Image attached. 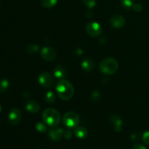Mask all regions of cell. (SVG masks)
Instances as JSON below:
<instances>
[{"label":"cell","mask_w":149,"mask_h":149,"mask_svg":"<svg viewBox=\"0 0 149 149\" xmlns=\"http://www.w3.org/2000/svg\"><path fill=\"white\" fill-rule=\"evenodd\" d=\"M63 123L68 128L77 127L79 123V116L75 112H67L63 117Z\"/></svg>","instance_id":"cell-4"},{"label":"cell","mask_w":149,"mask_h":149,"mask_svg":"<svg viewBox=\"0 0 149 149\" xmlns=\"http://www.w3.org/2000/svg\"><path fill=\"white\" fill-rule=\"evenodd\" d=\"M130 149H146V148L141 144H136V145H134Z\"/></svg>","instance_id":"cell-27"},{"label":"cell","mask_w":149,"mask_h":149,"mask_svg":"<svg viewBox=\"0 0 149 149\" xmlns=\"http://www.w3.org/2000/svg\"><path fill=\"white\" fill-rule=\"evenodd\" d=\"M83 3L88 8H93L96 5V0H82Z\"/></svg>","instance_id":"cell-22"},{"label":"cell","mask_w":149,"mask_h":149,"mask_svg":"<svg viewBox=\"0 0 149 149\" xmlns=\"http://www.w3.org/2000/svg\"><path fill=\"white\" fill-rule=\"evenodd\" d=\"M81 68H82L84 71L90 72V71H93V68H94V62H93V60L90 59V58H84L82 61V62H81Z\"/></svg>","instance_id":"cell-14"},{"label":"cell","mask_w":149,"mask_h":149,"mask_svg":"<svg viewBox=\"0 0 149 149\" xmlns=\"http://www.w3.org/2000/svg\"><path fill=\"white\" fill-rule=\"evenodd\" d=\"M120 4L125 10H130L134 5L132 0H120Z\"/></svg>","instance_id":"cell-19"},{"label":"cell","mask_w":149,"mask_h":149,"mask_svg":"<svg viewBox=\"0 0 149 149\" xmlns=\"http://www.w3.org/2000/svg\"><path fill=\"white\" fill-rule=\"evenodd\" d=\"M63 132L64 131L63 130L62 128H54V129L50 130L49 131V138L54 141H58L63 138Z\"/></svg>","instance_id":"cell-10"},{"label":"cell","mask_w":149,"mask_h":149,"mask_svg":"<svg viewBox=\"0 0 149 149\" xmlns=\"http://www.w3.org/2000/svg\"><path fill=\"white\" fill-rule=\"evenodd\" d=\"M53 74L56 78L59 79H64L67 77V71L63 65H58L54 68Z\"/></svg>","instance_id":"cell-12"},{"label":"cell","mask_w":149,"mask_h":149,"mask_svg":"<svg viewBox=\"0 0 149 149\" xmlns=\"http://www.w3.org/2000/svg\"><path fill=\"white\" fill-rule=\"evenodd\" d=\"M56 92L58 96L63 100H71L74 94V89L70 81L64 79H60L56 85Z\"/></svg>","instance_id":"cell-1"},{"label":"cell","mask_w":149,"mask_h":149,"mask_svg":"<svg viewBox=\"0 0 149 149\" xmlns=\"http://www.w3.org/2000/svg\"><path fill=\"white\" fill-rule=\"evenodd\" d=\"M63 136L65 139H71V137H72V132L70 130H66L64 131Z\"/></svg>","instance_id":"cell-25"},{"label":"cell","mask_w":149,"mask_h":149,"mask_svg":"<svg viewBox=\"0 0 149 149\" xmlns=\"http://www.w3.org/2000/svg\"><path fill=\"white\" fill-rule=\"evenodd\" d=\"M110 122L114 127L116 132H119L122 129V120L118 115L113 114L110 116Z\"/></svg>","instance_id":"cell-11"},{"label":"cell","mask_w":149,"mask_h":149,"mask_svg":"<svg viewBox=\"0 0 149 149\" xmlns=\"http://www.w3.org/2000/svg\"><path fill=\"white\" fill-rule=\"evenodd\" d=\"M143 141L147 145H149V131H146L143 135Z\"/></svg>","instance_id":"cell-24"},{"label":"cell","mask_w":149,"mask_h":149,"mask_svg":"<svg viewBox=\"0 0 149 149\" xmlns=\"http://www.w3.org/2000/svg\"><path fill=\"white\" fill-rule=\"evenodd\" d=\"M42 119L45 123L49 127H56L61 121V114L58 111L54 109H45L42 113Z\"/></svg>","instance_id":"cell-3"},{"label":"cell","mask_w":149,"mask_h":149,"mask_svg":"<svg viewBox=\"0 0 149 149\" xmlns=\"http://www.w3.org/2000/svg\"><path fill=\"white\" fill-rule=\"evenodd\" d=\"M0 111H1V105H0Z\"/></svg>","instance_id":"cell-28"},{"label":"cell","mask_w":149,"mask_h":149,"mask_svg":"<svg viewBox=\"0 0 149 149\" xmlns=\"http://www.w3.org/2000/svg\"><path fill=\"white\" fill-rule=\"evenodd\" d=\"M86 32L93 37H97L102 33V27L97 22H90L86 26Z\"/></svg>","instance_id":"cell-6"},{"label":"cell","mask_w":149,"mask_h":149,"mask_svg":"<svg viewBox=\"0 0 149 149\" xmlns=\"http://www.w3.org/2000/svg\"><path fill=\"white\" fill-rule=\"evenodd\" d=\"M39 84L45 88H50L54 84V79L50 74L47 72L41 73L38 77Z\"/></svg>","instance_id":"cell-5"},{"label":"cell","mask_w":149,"mask_h":149,"mask_svg":"<svg viewBox=\"0 0 149 149\" xmlns=\"http://www.w3.org/2000/svg\"><path fill=\"white\" fill-rule=\"evenodd\" d=\"M132 8L134 9V10H135V12H141V10H143V6L142 4H140V3H137V4H134Z\"/></svg>","instance_id":"cell-26"},{"label":"cell","mask_w":149,"mask_h":149,"mask_svg":"<svg viewBox=\"0 0 149 149\" xmlns=\"http://www.w3.org/2000/svg\"><path fill=\"white\" fill-rule=\"evenodd\" d=\"M36 129L39 132H45L47 131V126L45 124L42 123V122H38L36 125Z\"/></svg>","instance_id":"cell-21"},{"label":"cell","mask_w":149,"mask_h":149,"mask_svg":"<svg viewBox=\"0 0 149 149\" xmlns=\"http://www.w3.org/2000/svg\"><path fill=\"white\" fill-rule=\"evenodd\" d=\"M74 135L80 139L85 138L87 136V130L84 127H77L74 130Z\"/></svg>","instance_id":"cell-15"},{"label":"cell","mask_w":149,"mask_h":149,"mask_svg":"<svg viewBox=\"0 0 149 149\" xmlns=\"http://www.w3.org/2000/svg\"><path fill=\"white\" fill-rule=\"evenodd\" d=\"M45 100L48 104H52L55 100V95L52 91H48L45 95Z\"/></svg>","instance_id":"cell-18"},{"label":"cell","mask_w":149,"mask_h":149,"mask_svg":"<svg viewBox=\"0 0 149 149\" xmlns=\"http://www.w3.org/2000/svg\"><path fill=\"white\" fill-rule=\"evenodd\" d=\"M119 64L116 59L111 57H107L100 61L99 64V69L103 74L112 75L117 71Z\"/></svg>","instance_id":"cell-2"},{"label":"cell","mask_w":149,"mask_h":149,"mask_svg":"<svg viewBox=\"0 0 149 149\" xmlns=\"http://www.w3.org/2000/svg\"><path fill=\"white\" fill-rule=\"evenodd\" d=\"M100 91L98 90H95L93 93H92V99L94 102H97V100L100 99Z\"/></svg>","instance_id":"cell-23"},{"label":"cell","mask_w":149,"mask_h":149,"mask_svg":"<svg viewBox=\"0 0 149 149\" xmlns=\"http://www.w3.org/2000/svg\"><path fill=\"white\" fill-rule=\"evenodd\" d=\"M41 56L45 61H52L56 58L57 52L53 48L45 47L41 50Z\"/></svg>","instance_id":"cell-8"},{"label":"cell","mask_w":149,"mask_h":149,"mask_svg":"<svg viewBox=\"0 0 149 149\" xmlns=\"http://www.w3.org/2000/svg\"><path fill=\"white\" fill-rule=\"evenodd\" d=\"M39 45H36V44H31V45H29V46L27 47V49H26V51L29 54H34L39 50Z\"/></svg>","instance_id":"cell-20"},{"label":"cell","mask_w":149,"mask_h":149,"mask_svg":"<svg viewBox=\"0 0 149 149\" xmlns=\"http://www.w3.org/2000/svg\"><path fill=\"white\" fill-rule=\"evenodd\" d=\"M26 109L27 111L31 113H36L39 111L40 106L39 103L35 100H30L26 103Z\"/></svg>","instance_id":"cell-13"},{"label":"cell","mask_w":149,"mask_h":149,"mask_svg":"<svg viewBox=\"0 0 149 149\" xmlns=\"http://www.w3.org/2000/svg\"><path fill=\"white\" fill-rule=\"evenodd\" d=\"M9 84H10V83L7 79H2L0 80V93L6 92V90L9 87Z\"/></svg>","instance_id":"cell-17"},{"label":"cell","mask_w":149,"mask_h":149,"mask_svg":"<svg viewBox=\"0 0 149 149\" xmlns=\"http://www.w3.org/2000/svg\"><path fill=\"white\" fill-rule=\"evenodd\" d=\"M22 114L21 111L20 109H17V108H13L10 111V113L8 115V119L9 122L11 125H17L20 123L21 121Z\"/></svg>","instance_id":"cell-7"},{"label":"cell","mask_w":149,"mask_h":149,"mask_svg":"<svg viewBox=\"0 0 149 149\" xmlns=\"http://www.w3.org/2000/svg\"><path fill=\"white\" fill-rule=\"evenodd\" d=\"M110 24L114 29H121L125 25V19L120 15H116L111 17Z\"/></svg>","instance_id":"cell-9"},{"label":"cell","mask_w":149,"mask_h":149,"mask_svg":"<svg viewBox=\"0 0 149 149\" xmlns=\"http://www.w3.org/2000/svg\"><path fill=\"white\" fill-rule=\"evenodd\" d=\"M58 2V0H41V4L45 8L53 7Z\"/></svg>","instance_id":"cell-16"}]
</instances>
